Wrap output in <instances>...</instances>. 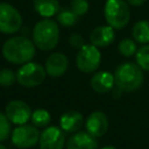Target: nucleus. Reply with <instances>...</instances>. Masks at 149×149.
Segmentation results:
<instances>
[{"label": "nucleus", "instance_id": "20e7f679", "mask_svg": "<svg viewBox=\"0 0 149 149\" xmlns=\"http://www.w3.org/2000/svg\"><path fill=\"white\" fill-rule=\"evenodd\" d=\"M105 20L114 29L125 28L130 20V10L125 0H107L104 7Z\"/></svg>", "mask_w": 149, "mask_h": 149}, {"label": "nucleus", "instance_id": "423d86ee", "mask_svg": "<svg viewBox=\"0 0 149 149\" xmlns=\"http://www.w3.org/2000/svg\"><path fill=\"white\" fill-rule=\"evenodd\" d=\"M101 54L93 44H85L76 55V65L84 73H92L100 66Z\"/></svg>", "mask_w": 149, "mask_h": 149}, {"label": "nucleus", "instance_id": "1a4fd4ad", "mask_svg": "<svg viewBox=\"0 0 149 149\" xmlns=\"http://www.w3.org/2000/svg\"><path fill=\"white\" fill-rule=\"evenodd\" d=\"M65 132L57 126L45 127L38 140L40 149H63L65 147Z\"/></svg>", "mask_w": 149, "mask_h": 149}, {"label": "nucleus", "instance_id": "9b49d317", "mask_svg": "<svg viewBox=\"0 0 149 149\" xmlns=\"http://www.w3.org/2000/svg\"><path fill=\"white\" fill-rule=\"evenodd\" d=\"M85 128L88 134H91L94 137H101L105 135V133L108 129V119L106 114L101 111H94L92 112L85 122Z\"/></svg>", "mask_w": 149, "mask_h": 149}, {"label": "nucleus", "instance_id": "cd10ccee", "mask_svg": "<svg viewBox=\"0 0 149 149\" xmlns=\"http://www.w3.org/2000/svg\"><path fill=\"white\" fill-rule=\"evenodd\" d=\"M100 149H116V148L113 147V146H105V147H102V148H100Z\"/></svg>", "mask_w": 149, "mask_h": 149}, {"label": "nucleus", "instance_id": "393cba45", "mask_svg": "<svg viewBox=\"0 0 149 149\" xmlns=\"http://www.w3.org/2000/svg\"><path fill=\"white\" fill-rule=\"evenodd\" d=\"M71 10L78 16H83L88 10V1L87 0H72L70 5Z\"/></svg>", "mask_w": 149, "mask_h": 149}, {"label": "nucleus", "instance_id": "0eeeda50", "mask_svg": "<svg viewBox=\"0 0 149 149\" xmlns=\"http://www.w3.org/2000/svg\"><path fill=\"white\" fill-rule=\"evenodd\" d=\"M41 132L36 126L28 125H20L14 128V130L10 134L12 143L20 149H28L36 144H38Z\"/></svg>", "mask_w": 149, "mask_h": 149}, {"label": "nucleus", "instance_id": "39448f33", "mask_svg": "<svg viewBox=\"0 0 149 149\" xmlns=\"http://www.w3.org/2000/svg\"><path fill=\"white\" fill-rule=\"evenodd\" d=\"M45 69L35 62H28L22 64L16 71V81L24 87H36L41 85L45 79Z\"/></svg>", "mask_w": 149, "mask_h": 149}, {"label": "nucleus", "instance_id": "7ed1b4c3", "mask_svg": "<svg viewBox=\"0 0 149 149\" xmlns=\"http://www.w3.org/2000/svg\"><path fill=\"white\" fill-rule=\"evenodd\" d=\"M59 41L58 23L51 19L38 21L33 29V42L40 50L49 51L57 47Z\"/></svg>", "mask_w": 149, "mask_h": 149}, {"label": "nucleus", "instance_id": "ddd939ff", "mask_svg": "<svg viewBox=\"0 0 149 149\" xmlns=\"http://www.w3.org/2000/svg\"><path fill=\"white\" fill-rule=\"evenodd\" d=\"M98 140L87 132H76L71 135L66 142V149H98Z\"/></svg>", "mask_w": 149, "mask_h": 149}, {"label": "nucleus", "instance_id": "a211bd4d", "mask_svg": "<svg viewBox=\"0 0 149 149\" xmlns=\"http://www.w3.org/2000/svg\"><path fill=\"white\" fill-rule=\"evenodd\" d=\"M132 37L136 43L148 44L149 43V21L148 20L137 21L133 26Z\"/></svg>", "mask_w": 149, "mask_h": 149}, {"label": "nucleus", "instance_id": "f257e3e1", "mask_svg": "<svg viewBox=\"0 0 149 149\" xmlns=\"http://www.w3.org/2000/svg\"><path fill=\"white\" fill-rule=\"evenodd\" d=\"M1 52L9 63L22 65L34 58L35 44L26 36H13L3 43Z\"/></svg>", "mask_w": 149, "mask_h": 149}, {"label": "nucleus", "instance_id": "c85d7f7f", "mask_svg": "<svg viewBox=\"0 0 149 149\" xmlns=\"http://www.w3.org/2000/svg\"><path fill=\"white\" fill-rule=\"evenodd\" d=\"M0 149H7V148H6V147H5L2 143H0Z\"/></svg>", "mask_w": 149, "mask_h": 149}, {"label": "nucleus", "instance_id": "a878e982", "mask_svg": "<svg viewBox=\"0 0 149 149\" xmlns=\"http://www.w3.org/2000/svg\"><path fill=\"white\" fill-rule=\"evenodd\" d=\"M69 44L74 49H80L81 47L85 45V40L80 34L72 33L70 35V37H69Z\"/></svg>", "mask_w": 149, "mask_h": 149}, {"label": "nucleus", "instance_id": "b1692460", "mask_svg": "<svg viewBox=\"0 0 149 149\" xmlns=\"http://www.w3.org/2000/svg\"><path fill=\"white\" fill-rule=\"evenodd\" d=\"M10 121L6 116V114L0 112V142L7 140L10 134H12V128H10Z\"/></svg>", "mask_w": 149, "mask_h": 149}, {"label": "nucleus", "instance_id": "2eb2a0df", "mask_svg": "<svg viewBox=\"0 0 149 149\" xmlns=\"http://www.w3.org/2000/svg\"><path fill=\"white\" fill-rule=\"evenodd\" d=\"M91 86L97 93H107L115 84L114 74L107 71H98L91 78Z\"/></svg>", "mask_w": 149, "mask_h": 149}, {"label": "nucleus", "instance_id": "bb28decb", "mask_svg": "<svg viewBox=\"0 0 149 149\" xmlns=\"http://www.w3.org/2000/svg\"><path fill=\"white\" fill-rule=\"evenodd\" d=\"M129 5H133V6H141L146 2V0H126Z\"/></svg>", "mask_w": 149, "mask_h": 149}, {"label": "nucleus", "instance_id": "f3484780", "mask_svg": "<svg viewBox=\"0 0 149 149\" xmlns=\"http://www.w3.org/2000/svg\"><path fill=\"white\" fill-rule=\"evenodd\" d=\"M34 9L38 15L50 19L61 10V5L58 0H34Z\"/></svg>", "mask_w": 149, "mask_h": 149}, {"label": "nucleus", "instance_id": "412c9836", "mask_svg": "<svg viewBox=\"0 0 149 149\" xmlns=\"http://www.w3.org/2000/svg\"><path fill=\"white\" fill-rule=\"evenodd\" d=\"M118 50H119V52L122 56H125V57H132L137 51L136 42L133 38H123V40H121L119 42Z\"/></svg>", "mask_w": 149, "mask_h": 149}, {"label": "nucleus", "instance_id": "6ab92c4d", "mask_svg": "<svg viewBox=\"0 0 149 149\" xmlns=\"http://www.w3.org/2000/svg\"><path fill=\"white\" fill-rule=\"evenodd\" d=\"M30 120H31L33 125L36 126L37 128H45V127H48L50 125L51 115L47 109L37 108L31 113Z\"/></svg>", "mask_w": 149, "mask_h": 149}, {"label": "nucleus", "instance_id": "f03ea898", "mask_svg": "<svg viewBox=\"0 0 149 149\" xmlns=\"http://www.w3.org/2000/svg\"><path fill=\"white\" fill-rule=\"evenodd\" d=\"M113 74L118 88L126 92L139 90L144 81L143 70L133 62H125L120 64Z\"/></svg>", "mask_w": 149, "mask_h": 149}, {"label": "nucleus", "instance_id": "9d476101", "mask_svg": "<svg viewBox=\"0 0 149 149\" xmlns=\"http://www.w3.org/2000/svg\"><path fill=\"white\" fill-rule=\"evenodd\" d=\"M31 108L22 100H12L5 108V114L8 120L14 125H24L31 118Z\"/></svg>", "mask_w": 149, "mask_h": 149}, {"label": "nucleus", "instance_id": "5701e85b", "mask_svg": "<svg viewBox=\"0 0 149 149\" xmlns=\"http://www.w3.org/2000/svg\"><path fill=\"white\" fill-rule=\"evenodd\" d=\"M16 81V72H14L12 69L3 68L0 70V86L2 87H9Z\"/></svg>", "mask_w": 149, "mask_h": 149}, {"label": "nucleus", "instance_id": "dca6fc26", "mask_svg": "<svg viewBox=\"0 0 149 149\" xmlns=\"http://www.w3.org/2000/svg\"><path fill=\"white\" fill-rule=\"evenodd\" d=\"M84 123L83 114L78 111H68L59 119V126L65 133L79 132Z\"/></svg>", "mask_w": 149, "mask_h": 149}, {"label": "nucleus", "instance_id": "4468645a", "mask_svg": "<svg viewBox=\"0 0 149 149\" xmlns=\"http://www.w3.org/2000/svg\"><path fill=\"white\" fill-rule=\"evenodd\" d=\"M114 38H115L114 28H112L111 26L95 27L90 34V42L97 48H105L111 45L114 42Z\"/></svg>", "mask_w": 149, "mask_h": 149}, {"label": "nucleus", "instance_id": "f8f14e48", "mask_svg": "<svg viewBox=\"0 0 149 149\" xmlns=\"http://www.w3.org/2000/svg\"><path fill=\"white\" fill-rule=\"evenodd\" d=\"M69 68V59L63 52H52L45 61V72L50 77L63 76Z\"/></svg>", "mask_w": 149, "mask_h": 149}, {"label": "nucleus", "instance_id": "6e6552de", "mask_svg": "<svg viewBox=\"0 0 149 149\" xmlns=\"http://www.w3.org/2000/svg\"><path fill=\"white\" fill-rule=\"evenodd\" d=\"M22 26L20 12L8 2H0V33L14 34Z\"/></svg>", "mask_w": 149, "mask_h": 149}, {"label": "nucleus", "instance_id": "aec40b11", "mask_svg": "<svg viewBox=\"0 0 149 149\" xmlns=\"http://www.w3.org/2000/svg\"><path fill=\"white\" fill-rule=\"evenodd\" d=\"M57 23L63 27H72L78 21V16L71 10V8H61V10L56 15Z\"/></svg>", "mask_w": 149, "mask_h": 149}, {"label": "nucleus", "instance_id": "4be33fe9", "mask_svg": "<svg viewBox=\"0 0 149 149\" xmlns=\"http://www.w3.org/2000/svg\"><path fill=\"white\" fill-rule=\"evenodd\" d=\"M136 64L143 70L149 71V43L143 44L135 54Z\"/></svg>", "mask_w": 149, "mask_h": 149}]
</instances>
